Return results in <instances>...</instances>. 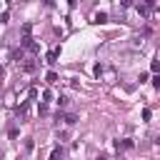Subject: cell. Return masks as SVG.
Segmentation results:
<instances>
[{
    "label": "cell",
    "mask_w": 160,
    "mask_h": 160,
    "mask_svg": "<svg viewBox=\"0 0 160 160\" xmlns=\"http://www.w3.org/2000/svg\"><path fill=\"white\" fill-rule=\"evenodd\" d=\"M22 70H25V72H32V70H35V62H32V60L22 62Z\"/></svg>",
    "instance_id": "obj_3"
},
{
    "label": "cell",
    "mask_w": 160,
    "mask_h": 160,
    "mask_svg": "<svg viewBox=\"0 0 160 160\" xmlns=\"http://www.w3.org/2000/svg\"><path fill=\"white\" fill-rule=\"evenodd\" d=\"M65 158V152H62V148H55L52 152H50V160H62Z\"/></svg>",
    "instance_id": "obj_2"
},
{
    "label": "cell",
    "mask_w": 160,
    "mask_h": 160,
    "mask_svg": "<svg viewBox=\"0 0 160 160\" xmlns=\"http://www.w3.org/2000/svg\"><path fill=\"white\" fill-rule=\"evenodd\" d=\"M48 82H50V85L58 82V72H48Z\"/></svg>",
    "instance_id": "obj_5"
},
{
    "label": "cell",
    "mask_w": 160,
    "mask_h": 160,
    "mask_svg": "<svg viewBox=\"0 0 160 160\" xmlns=\"http://www.w3.org/2000/svg\"><path fill=\"white\" fill-rule=\"evenodd\" d=\"M65 122H70V125H72V122H78V115H72V112H70V115H65Z\"/></svg>",
    "instance_id": "obj_6"
},
{
    "label": "cell",
    "mask_w": 160,
    "mask_h": 160,
    "mask_svg": "<svg viewBox=\"0 0 160 160\" xmlns=\"http://www.w3.org/2000/svg\"><path fill=\"white\" fill-rule=\"evenodd\" d=\"M105 20H108L105 12H95V22H105Z\"/></svg>",
    "instance_id": "obj_4"
},
{
    "label": "cell",
    "mask_w": 160,
    "mask_h": 160,
    "mask_svg": "<svg viewBox=\"0 0 160 160\" xmlns=\"http://www.w3.org/2000/svg\"><path fill=\"white\" fill-rule=\"evenodd\" d=\"M98 160H108V158H105V155H100V158H98Z\"/></svg>",
    "instance_id": "obj_8"
},
{
    "label": "cell",
    "mask_w": 160,
    "mask_h": 160,
    "mask_svg": "<svg viewBox=\"0 0 160 160\" xmlns=\"http://www.w3.org/2000/svg\"><path fill=\"white\" fill-rule=\"evenodd\" d=\"M58 55H60V48H52V50H50V52H48V62H50V65H52V62H55V60H58Z\"/></svg>",
    "instance_id": "obj_1"
},
{
    "label": "cell",
    "mask_w": 160,
    "mask_h": 160,
    "mask_svg": "<svg viewBox=\"0 0 160 160\" xmlns=\"http://www.w3.org/2000/svg\"><path fill=\"white\" fill-rule=\"evenodd\" d=\"M50 98H52V95H50V90H42V105H45Z\"/></svg>",
    "instance_id": "obj_7"
}]
</instances>
